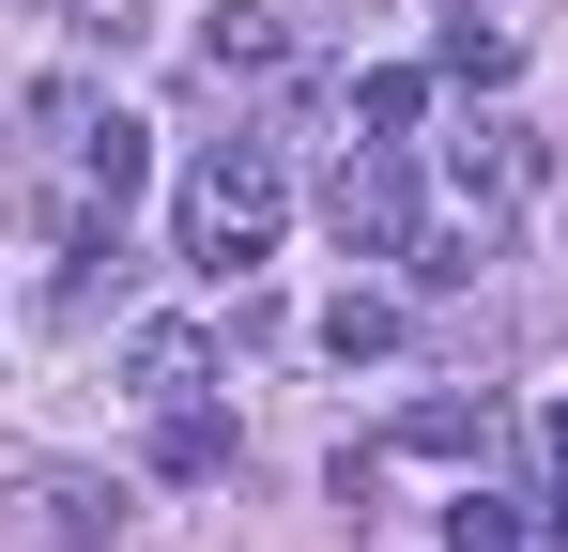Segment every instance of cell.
I'll return each instance as SVG.
<instances>
[{
	"instance_id": "cell-1",
	"label": "cell",
	"mask_w": 568,
	"mask_h": 552,
	"mask_svg": "<svg viewBox=\"0 0 568 552\" xmlns=\"http://www.w3.org/2000/svg\"><path fill=\"white\" fill-rule=\"evenodd\" d=\"M277 215H292V170H277V139H215V154L185 170V262L246 276L262 246H277Z\"/></svg>"
},
{
	"instance_id": "cell-2",
	"label": "cell",
	"mask_w": 568,
	"mask_h": 552,
	"mask_svg": "<svg viewBox=\"0 0 568 552\" xmlns=\"http://www.w3.org/2000/svg\"><path fill=\"white\" fill-rule=\"evenodd\" d=\"M323 231H338L354 262H415V170H399V139H354V154H338Z\"/></svg>"
},
{
	"instance_id": "cell-3",
	"label": "cell",
	"mask_w": 568,
	"mask_h": 552,
	"mask_svg": "<svg viewBox=\"0 0 568 552\" xmlns=\"http://www.w3.org/2000/svg\"><path fill=\"white\" fill-rule=\"evenodd\" d=\"M108 522H123V491H108V476H62V460L16 476V507H0L16 552H108Z\"/></svg>"
},
{
	"instance_id": "cell-4",
	"label": "cell",
	"mask_w": 568,
	"mask_h": 552,
	"mask_svg": "<svg viewBox=\"0 0 568 552\" xmlns=\"http://www.w3.org/2000/svg\"><path fill=\"white\" fill-rule=\"evenodd\" d=\"M446 184H462V200H476V231H491V215L538 184V154H523L507 123H462V139H446Z\"/></svg>"
},
{
	"instance_id": "cell-5",
	"label": "cell",
	"mask_w": 568,
	"mask_h": 552,
	"mask_svg": "<svg viewBox=\"0 0 568 552\" xmlns=\"http://www.w3.org/2000/svg\"><path fill=\"white\" fill-rule=\"evenodd\" d=\"M154 476H170V491H215V476H231V415H215V399H154Z\"/></svg>"
},
{
	"instance_id": "cell-6",
	"label": "cell",
	"mask_w": 568,
	"mask_h": 552,
	"mask_svg": "<svg viewBox=\"0 0 568 552\" xmlns=\"http://www.w3.org/2000/svg\"><path fill=\"white\" fill-rule=\"evenodd\" d=\"M430 62H446L462 92H507V78H523V31H507V16H476V0H462V16H430Z\"/></svg>"
},
{
	"instance_id": "cell-7",
	"label": "cell",
	"mask_w": 568,
	"mask_h": 552,
	"mask_svg": "<svg viewBox=\"0 0 568 552\" xmlns=\"http://www.w3.org/2000/svg\"><path fill=\"white\" fill-rule=\"evenodd\" d=\"M277 16H262V0H215V16H200V62H215V78H277Z\"/></svg>"
},
{
	"instance_id": "cell-8",
	"label": "cell",
	"mask_w": 568,
	"mask_h": 552,
	"mask_svg": "<svg viewBox=\"0 0 568 552\" xmlns=\"http://www.w3.org/2000/svg\"><path fill=\"white\" fill-rule=\"evenodd\" d=\"M123 368H139V399H200V384H215V354H200L185 323H139V338H123Z\"/></svg>"
},
{
	"instance_id": "cell-9",
	"label": "cell",
	"mask_w": 568,
	"mask_h": 552,
	"mask_svg": "<svg viewBox=\"0 0 568 552\" xmlns=\"http://www.w3.org/2000/svg\"><path fill=\"white\" fill-rule=\"evenodd\" d=\"M399 446H415V460H491V399H415Z\"/></svg>"
},
{
	"instance_id": "cell-10",
	"label": "cell",
	"mask_w": 568,
	"mask_h": 552,
	"mask_svg": "<svg viewBox=\"0 0 568 552\" xmlns=\"http://www.w3.org/2000/svg\"><path fill=\"white\" fill-rule=\"evenodd\" d=\"M323 354H338V368L399 354V307H384V292H338V307H323Z\"/></svg>"
},
{
	"instance_id": "cell-11",
	"label": "cell",
	"mask_w": 568,
	"mask_h": 552,
	"mask_svg": "<svg viewBox=\"0 0 568 552\" xmlns=\"http://www.w3.org/2000/svg\"><path fill=\"white\" fill-rule=\"evenodd\" d=\"M415 108H430V78H399V62L354 78V123H369V139H415Z\"/></svg>"
},
{
	"instance_id": "cell-12",
	"label": "cell",
	"mask_w": 568,
	"mask_h": 552,
	"mask_svg": "<svg viewBox=\"0 0 568 552\" xmlns=\"http://www.w3.org/2000/svg\"><path fill=\"white\" fill-rule=\"evenodd\" d=\"M446 552H523V507H507V491H462V507H446Z\"/></svg>"
},
{
	"instance_id": "cell-13",
	"label": "cell",
	"mask_w": 568,
	"mask_h": 552,
	"mask_svg": "<svg viewBox=\"0 0 568 552\" xmlns=\"http://www.w3.org/2000/svg\"><path fill=\"white\" fill-rule=\"evenodd\" d=\"M476 262H491V231H415V292H462Z\"/></svg>"
},
{
	"instance_id": "cell-14",
	"label": "cell",
	"mask_w": 568,
	"mask_h": 552,
	"mask_svg": "<svg viewBox=\"0 0 568 552\" xmlns=\"http://www.w3.org/2000/svg\"><path fill=\"white\" fill-rule=\"evenodd\" d=\"M538 446H554V476H568V399H554V415H538Z\"/></svg>"
},
{
	"instance_id": "cell-15",
	"label": "cell",
	"mask_w": 568,
	"mask_h": 552,
	"mask_svg": "<svg viewBox=\"0 0 568 552\" xmlns=\"http://www.w3.org/2000/svg\"><path fill=\"white\" fill-rule=\"evenodd\" d=\"M554 538H568V491H554Z\"/></svg>"
}]
</instances>
